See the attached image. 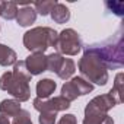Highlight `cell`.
Returning <instances> with one entry per match:
<instances>
[{
    "label": "cell",
    "mask_w": 124,
    "mask_h": 124,
    "mask_svg": "<svg viewBox=\"0 0 124 124\" xmlns=\"http://www.w3.org/2000/svg\"><path fill=\"white\" fill-rule=\"evenodd\" d=\"M31 78L32 76L28 73L25 66V60L16 61L13 64V70L3 73L0 78V89L10 93L13 98H16V101L25 102L31 98Z\"/></svg>",
    "instance_id": "6da1fadb"
},
{
    "label": "cell",
    "mask_w": 124,
    "mask_h": 124,
    "mask_svg": "<svg viewBox=\"0 0 124 124\" xmlns=\"http://www.w3.org/2000/svg\"><path fill=\"white\" fill-rule=\"evenodd\" d=\"M79 72L89 83L92 82L95 85L104 86L108 82V69L105 67L93 45L85 47V53L79 60Z\"/></svg>",
    "instance_id": "7a4b0ae2"
},
{
    "label": "cell",
    "mask_w": 124,
    "mask_h": 124,
    "mask_svg": "<svg viewBox=\"0 0 124 124\" xmlns=\"http://www.w3.org/2000/svg\"><path fill=\"white\" fill-rule=\"evenodd\" d=\"M93 48L99 54L105 67L109 70L121 69L124 64V41H123V29H120L109 41L102 44H93Z\"/></svg>",
    "instance_id": "3957f363"
},
{
    "label": "cell",
    "mask_w": 124,
    "mask_h": 124,
    "mask_svg": "<svg viewBox=\"0 0 124 124\" xmlns=\"http://www.w3.org/2000/svg\"><path fill=\"white\" fill-rule=\"evenodd\" d=\"M58 32L48 26H37L25 32L23 45L32 53H44L47 48L54 47Z\"/></svg>",
    "instance_id": "277c9868"
},
{
    "label": "cell",
    "mask_w": 124,
    "mask_h": 124,
    "mask_svg": "<svg viewBox=\"0 0 124 124\" xmlns=\"http://www.w3.org/2000/svg\"><path fill=\"white\" fill-rule=\"evenodd\" d=\"M54 48L61 55L63 54L76 55L78 53H80L83 45H82V39H80L79 34L72 28H67V29H63L57 35V41H55Z\"/></svg>",
    "instance_id": "5b68a950"
},
{
    "label": "cell",
    "mask_w": 124,
    "mask_h": 124,
    "mask_svg": "<svg viewBox=\"0 0 124 124\" xmlns=\"http://www.w3.org/2000/svg\"><path fill=\"white\" fill-rule=\"evenodd\" d=\"M93 91V85L85 80L83 78H73L70 82H66L61 86V96L67 101H75L78 96H83Z\"/></svg>",
    "instance_id": "8992f818"
},
{
    "label": "cell",
    "mask_w": 124,
    "mask_h": 124,
    "mask_svg": "<svg viewBox=\"0 0 124 124\" xmlns=\"http://www.w3.org/2000/svg\"><path fill=\"white\" fill-rule=\"evenodd\" d=\"M34 108L39 112H58V111H66L70 108V101H67L64 96H54L48 99H34Z\"/></svg>",
    "instance_id": "52a82bcc"
},
{
    "label": "cell",
    "mask_w": 124,
    "mask_h": 124,
    "mask_svg": "<svg viewBox=\"0 0 124 124\" xmlns=\"http://www.w3.org/2000/svg\"><path fill=\"white\" fill-rule=\"evenodd\" d=\"M115 105H118V102L109 93L99 95V96H95L92 101L88 102V105L85 108V115H91V114H107Z\"/></svg>",
    "instance_id": "ba28073f"
},
{
    "label": "cell",
    "mask_w": 124,
    "mask_h": 124,
    "mask_svg": "<svg viewBox=\"0 0 124 124\" xmlns=\"http://www.w3.org/2000/svg\"><path fill=\"white\" fill-rule=\"evenodd\" d=\"M25 66L31 76L41 75V73L47 72V55L44 53H32L31 55L26 57Z\"/></svg>",
    "instance_id": "9c48e42d"
},
{
    "label": "cell",
    "mask_w": 124,
    "mask_h": 124,
    "mask_svg": "<svg viewBox=\"0 0 124 124\" xmlns=\"http://www.w3.org/2000/svg\"><path fill=\"white\" fill-rule=\"evenodd\" d=\"M37 19V12L34 10V8L29 5V3H25L23 8H21L18 10V15H16V22L21 25V26H31Z\"/></svg>",
    "instance_id": "30bf717a"
},
{
    "label": "cell",
    "mask_w": 124,
    "mask_h": 124,
    "mask_svg": "<svg viewBox=\"0 0 124 124\" xmlns=\"http://www.w3.org/2000/svg\"><path fill=\"white\" fill-rule=\"evenodd\" d=\"M50 15H51V19H53L55 23H66V22H69V19H70V10H69V8H67L66 5H63V3H55L54 8L51 9Z\"/></svg>",
    "instance_id": "8fae6325"
},
{
    "label": "cell",
    "mask_w": 124,
    "mask_h": 124,
    "mask_svg": "<svg viewBox=\"0 0 124 124\" xmlns=\"http://www.w3.org/2000/svg\"><path fill=\"white\" fill-rule=\"evenodd\" d=\"M55 88H57V85L51 79H42V80H39L37 83V98H39V99H48L54 93Z\"/></svg>",
    "instance_id": "7c38bea8"
},
{
    "label": "cell",
    "mask_w": 124,
    "mask_h": 124,
    "mask_svg": "<svg viewBox=\"0 0 124 124\" xmlns=\"http://www.w3.org/2000/svg\"><path fill=\"white\" fill-rule=\"evenodd\" d=\"M21 102L16 99H3L0 102V114L5 117H15L21 111Z\"/></svg>",
    "instance_id": "4fadbf2b"
},
{
    "label": "cell",
    "mask_w": 124,
    "mask_h": 124,
    "mask_svg": "<svg viewBox=\"0 0 124 124\" xmlns=\"http://www.w3.org/2000/svg\"><path fill=\"white\" fill-rule=\"evenodd\" d=\"M16 61H18L16 53L10 47H8L5 44H0V66L8 67V66L15 64Z\"/></svg>",
    "instance_id": "5bb4252c"
},
{
    "label": "cell",
    "mask_w": 124,
    "mask_h": 124,
    "mask_svg": "<svg viewBox=\"0 0 124 124\" xmlns=\"http://www.w3.org/2000/svg\"><path fill=\"white\" fill-rule=\"evenodd\" d=\"M76 72V66H75V61L72 58H64L63 60V64H61L60 70L57 72V76L60 79H63V80H67L70 79Z\"/></svg>",
    "instance_id": "9a60e30c"
},
{
    "label": "cell",
    "mask_w": 124,
    "mask_h": 124,
    "mask_svg": "<svg viewBox=\"0 0 124 124\" xmlns=\"http://www.w3.org/2000/svg\"><path fill=\"white\" fill-rule=\"evenodd\" d=\"M18 5L13 2H2V8H0V16L6 21H13L16 19L18 15Z\"/></svg>",
    "instance_id": "2e32d148"
},
{
    "label": "cell",
    "mask_w": 124,
    "mask_h": 124,
    "mask_svg": "<svg viewBox=\"0 0 124 124\" xmlns=\"http://www.w3.org/2000/svg\"><path fill=\"white\" fill-rule=\"evenodd\" d=\"M63 60H64V57L58 53H53V54L47 55V70L57 75V72L60 70L61 64H63Z\"/></svg>",
    "instance_id": "e0dca14e"
},
{
    "label": "cell",
    "mask_w": 124,
    "mask_h": 124,
    "mask_svg": "<svg viewBox=\"0 0 124 124\" xmlns=\"http://www.w3.org/2000/svg\"><path fill=\"white\" fill-rule=\"evenodd\" d=\"M82 124H114V120L108 114H91L85 115Z\"/></svg>",
    "instance_id": "ac0fdd59"
},
{
    "label": "cell",
    "mask_w": 124,
    "mask_h": 124,
    "mask_svg": "<svg viewBox=\"0 0 124 124\" xmlns=\"http://www.w3.org/2000/svg\"><path fill=\"white\" fill-rule=\"evenodd\" d=\"M123 78H124V75L123 73H118L115 76V82H114L112 89L108 92L111 96H114L117 99L118 104H121V101H123Z\"/></svg>",
    "instance_id": "d6986e66"
},
{
    "label": "cell",
    "mask_w": 124,
    "mask_h": 124,
    "mask_svg": "<svg viewBox=\"0 0 124 124\" xmlns=\"http://www.w3.org/2000/svg\"><path fill=\"white\" fill-rule=\"evenodd\" d=\"M55 3H57L55 0H48V2H37V3L32 5V8L37 12V15L39 13L42 16H47V15H50V12H51V9L54 8Z\"/></svg>",
    "instance_id": "ffe728a7"
},
{
    "label": "cell",
    "mask_w": 124,
    "mask_h": 124,
    "mask_svg": "<svg viewBox=\"0 0 124 124\" xmlns=\"http://www.w3.org/2000/svg\"><path fill=\"white\" fill-rule=\"evenodd\" d=\"M10 124H32V120H31V115L28 111L25 109H21L15 117H13V121Z\"/></svg>",
    "instance_id": "44dd1931"
},
{
    "label": "cell",
    "mask_w": 124,
    "mask_h": 124,
    "mask_svg": "<svg viewBox=\"0 0 124 124\" xmlns=\"http://www.w3.org/2000/svg\"><path fill=\"white\" fill-rule=\"evenodd\" d=\"M105 6L117 16H123L124 15V3L123 2H107Z\"/></svg>",
    "instance_id": "7402d4cb"
},
{
    "label": "cell",
    "mask_w": 124,
    "mask_h": 124,
    "mask_svg": "<svg viewBox=\"0 0 124 124\" xmlns=\"http://www.w3.org/2000/svg\"><path fill=\"white\" fill-rule=\"evenodd\" d=\"M57 120V114L55 112H41L39 114V124H55Z\"/></svg>",
    "instance_id": "603a6c76"
},
{
    "label": "cell",
    "mask_w": 124,
    "mask_h": 124,
    "mask_svg": "<svg viewBox=\"0 0 124 124\" xmlns=\"http://www.w3.org/2000/svg\"><path fill=\"white\" fill-rule=\"evenodd\" d=\"M57 124H78V120H76V115L66 114V115H63V117L58 120Z\"/></svg>",
    "instance_id": "cb8c5ba5"
},
{
    "label": "cell",
    "mask_w": 124,
    "mask_h": 124,
    "mask_svg": "<svg viewBox=\"0 0 124 124\" xmlns=\"http://www.w3.org/2000/svg\"><path fill=\"white\" fill-rule=\"evenodd\" d=\"M0 124H10V121H9L8 117H5V115L0 114Z\"/></svg>",
    "instance_id": "d4e9b609"
},
{
    "label": "cell",
    "mask_w": 124,
    "mask_h": 124,
    "mask_svg": "<svg viewBox=\"0 0 124 124\" xmlns=\"http://www.w3.org/2000/svg\"><path fill=\"white\" fill-rule=\"evenodd\" d=\"M0 8H2V2H0Z\"/></svg>",
    "instance_id": "484cf974"
}]
</instances>
